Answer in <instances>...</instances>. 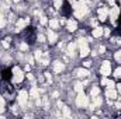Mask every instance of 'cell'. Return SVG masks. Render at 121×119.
<instances>
[{"label":"cell","instance_id":"obj_1","mask_svg":"<svg viewBox=\"0 0 121 119\" xmlns=\"http://www.w3.org/2000/svg\"><path fill=\"white\" fill-rule=\"evenodd\" d=\"M73 11H75V17L76 18H83V16L87 14L89 7L86 6V1L85 0H79L78 3L73 4Z\"/></svg>","mask_w":121,"mask_h":119},{"label":"cell","instance_id":"obj_2","mask_svg":"<svg viewBox=\"0 0 121 119\" xmlns=\"http://www.w3.org/2000/svg\"><path fill=\"white\" fill-rule=\"evenodd\" d=\"M78 45H79V51H80V56L82 58H86L90 52L89 49V45H87V41L83 39V38H79L78 39Z\"/></svg>","mask_w":121,"mask_h":119},{"label":"cell","instance_id":"obj_3","mask_svg":"<svg viewBox=\"0 0 121 119\" xmlns=\"http://www.w3.org/2000/svg\"><path fill=\"white\" fill-rule=\"evenodd\" d=\"M76 105L79 108H86L89 105V97H86L83 92H79V95L76 97Z\"/></svg>","mask_w":121,"mask_h":119},{"label":"cell","instance_id":"obj_4","mask_svg":"<svg viewBox=\"0 0 121 119\" xmlns=\"http://www.w3.org/2000/svg\"><path fill=\"white\" fill-rule=\"evenodd\" d=\"M24 80V73L21 71L20 67H14L13 69V81L14 83H21Z\"/></svg>","mask_w":121,"mask_h":119},{"label":"cell","instance_id":"obj_5","mask_svg":"<svg viewBox=\"0 0 121 119\" xmlns=\"http://www.w3.org/2000/svg\"><path fill=\"white\" fill-rule=\"evenodd\" d=\"M28 97H30V94H28L27 91H20V92H18V97H17L18 104H20L21 107H26V105H27V101H28Z\"/></svg>","mask_w":121,"mask_h":119},{"label":"cell","instance_id":"obj_6","mask_svg":"<svg viewBox=\"0 0 121 119\" xmlns=\"http://www.w3.org/2000/svg\"><path fill=\"white\" fill-rule=\"evenodd\" d=\"M100 73H101L104 77H107V76L111 73V64H110V62L104 60V62L101 63V67H100Z\"/></svg>","mask_w":121,"mask_h":119},{"label":"cell","instance_id":"obj_7","mask_svg":"<svg viewBox=\"0 0 121 119\" xmlns=\"http://www.w3.org/2000/svg\"><path fill=\"white\" fill-rule=\"evenodd\" d=\"M120 16V8L117 7V6H113V8L108 11V17L111 18V21H113V24H116V18Z\"/></svg>","mask_w":121,"mask_h":119},{"label":"cell","instance_id":"obj_8","mask_svg":"<svg viewBox=\"0 0 121 119\" xmlns=\"http://www.w3.org/2000/svg\"><path fill=\"white\" fill-rule=\"evenodd\" d=\"M28 23H30V18H20V20L16 23V31H17V32L21 31L26 25H28Z\"/></svg>","mask_w":121,"mask_h":119},{"label":"cell","instance_id":"obj_9","mask_svg":"<svg viewBox=\"0 0 121 119\" xmlns=\"http://www.w3.org/2000/svg\"><path fill=\"white\" fill-rule=\"evenodd\" d=\"M107 17H108V8L104 7V6H101V7L99 8V20H100V21H106Z\"/></svg>","mask_w":121,"mask_h":119},{"label":"cell","instance_id":"obj_10","mask_svg":"<svg viewBox=\"0 0 121 119\" xmlns=\"http://www.w3.org/2000/svg\"><path fill=\"white\" fill-rule=\"evenodd\" d=\"M66 28H68L69 32H75L78 30V23L73 21V20H69V21H66Z\"/></svg>","mask_w":121,"mask_h":119},{"label":"cell","instance_id":"obj_11","mask_svg":"<svg viewBox=\"0 0 121 119\" xmlns=\"http://www.w3.org/2000/svg\"><path fill=\"white\" fill-rule=\"evenodd\" d=\"M47 36H48V41H49V44H55V42H56V39H58V35H56V32H54L52 30H48Z\"/></svg>","mask_w":121,"mask_h":119},{"label":"cell","instance_id":"obj_12","mask_svg":"<svg viewBox=\"0 0 121 119\" xmlns=\"http://www.w3.org/2000/svg\"><path fill=\"white\" fill-rule=\"evenodd\" d=\"M106 97H108L110 99H117V97H118V94H117V90H114V88H107V91H106Z\"/></svg>","mask_w":121,"mask_h":119},{"label":"cell","instance_id":"obj_13","mask_svg":"<svg viewBox=\"0 0 121 119\" xmlns=\"http://www.w3.org/2000/svg\"><path fill=\"white\" fill-rule=\"evenodd\" d=\"M75 51H76V44L75 42H70L68 45V55L69 56H75Z\"/></svg>","mask_w":121,"mask_h":119},{"label":"cell","instance_id":"obj_14","mask_svg":"<svg viewBox=\"0 0 121 119\" xmlns=\"http://www.w3.org/2000/svg\"><path fill=\"white\" fill-rule=\"evenodd\" d=\"M63 69H65V64H63V63H60V62H55V63H54V70H55L56 73H60Z\"/></svg>","mask_w":121,"mask_h":119},{"label":"cell","instance_id":"obj_15","mask_svg":"<svg viewBox=\"0 0 121 119\" xmlns=\"http://www.w3.org/2000/svg\"><path fill=\"white\" fill-rule=\"evenodd\" d=\"M76 76H79V77H87L89 76V70L87 69H79L76 71Z\"/></svg>","mask_w":121,"mask_h":119},{"label":"cell","instance_id":"obj_16","mask_svg":"<svg viewBox=\"0 0 121 119\" xmlns=\"http://www.w3.org/2000/svg\"><path fill=\"white\" fill-rule=\"evenodd\" d=\"M93 98H94V101H93V105H91V108L100 107V105H101V102H103V99H101L99 95H96V97H93Z\"/></svg>","mask_w":121,"mask_h":119},{"label":"cell","instance_id":"obj_17","mask_svg":"<svg viewBox=\"0 0 121 119\" xmlns=\"http://www.w3.org/2000/svg\"><path fill=\"white\" fill-rule=\"evenodd\" d=\"M101 35H103V28L96 27V28L93 30V36H94V38H100Z\"/></svg>","mask_w":121,"mask_h":119},{"label":"cell","instance_id":"obj_18","mask_svg":"<svg viewBox=\"0 0 121 119\" xmlns=\"http://www.w3.org/2000/svg\"><path fill=\"white\" fill-rule=\"evenodd\" d=\"M30 97H31V98H34V99L39 97V91H38V88H37V87H32V88H31V91H30Z\"/></svg>","mask_w":121,"mask_h":119},{"label":"cell","instance_id":"obj_19","mask_svg":"<svg viewBox=\"0 0 121 119\" xmlns=\"http://www.w3.org/2000/svg\"><path fill=\"white\" fill-rule=\"evenodd\" d=\"M49 27H51L52 30H56V28L59 27V21L55 20V18H51V20H49Z\"/></svg>","mask_w":121,"mask_h":119},{"label":"cell","instance_id":"obj_20","mask_svg":"<svg viewBox=\"0 0 121 119\" xmlns=\"http://www.w3.org/2000/svg\"><path fill=\"white\" fill-rule=\"evenodd\" d=\"M1 8H3V6H0V28H3L6 25V20H4V16L1 14Z\"/></svg>","mask_w":121,"mask_h":119},{"label":"cell","instance_id":"obj_21","mask_svg":"<svg viewBox=\"0 0 121 119\" xmlns=\"http://www.w3.org/2000/svg\"><path fill=\"white\" fill-rule=\"evenodd\" d=\"M83 88H85V86H83L82 83H76V84H75V91H78V92H83Z\"/></svg>","mask_w":121,"mask_h":119},{"label":"cell","instance_id":"obj_22","mask_svg":"<svg viewBox=\"0 0 121 119\" xmlns=\"http://www.w3.org/2000/svg\"><path fill=\"white\" fill-rule=\"evenodd\" d=\"M60 108L63 109V116H66V118H69V116H70V111H69V108H68V107H65V105H62Z\"/></svg>","mask_w":121,"mask_h":119},{"label":"cell","instance_id":"obj_23","mask_svg":"<svg viewBox=\"0 0 121 119\" xmlns=\"http://www.w3.org/2000/svg\"><path fill=\"white\" fill-rule=\"evenodd\" d=\"M90 94H91V97H96V95H99L100 94V88L99 87H93L90 91Z\"/></svg>","mask_w":121,"mask_h":119},{"label":"cell","instance_id":"obj_24","mask_svg":"<svg viewBox=\"0 0 121 119\" xmlns=\"http://www.w3.org/2000/svg\"><path fill=\"white\" fill-rule=\"evenodd\" d=\"M104 86H107V88H114V86H116V84H114V81H111V80H107V79H106V84H104Z\"/></svg>","mask_w":121,"mask_h":119},{"label":"cell","instance_id":"obj_25","mask_svg":"<svg viewBox=\"0 0 121 119\" xmlns=\"http://www.w3.org/2000/svg\"><path fill=\"white\" fill-rule=\"evenodd\" d=\"M62 6V0H54V7L55 8H60Z\"/></svg>","mask_w":121,"mask_h":119},{"label":"cell","instance_id":"obj_26","mask_svg":"<svg viewBox=\"0 0 121 119\" xmlns=\"http://www.w3.org/2000/svg\"><path fill=\"white\" fill-rule=\"evenodd\" d=\"M41 58H42V52H41V51H35V59L39 60Z\"/></svg>","mask_w":121,"mask_h":119},{"label":"cell","instance_id":"obj_27","mask_svg":"<svg viewBox=\"0 0 121 119\" xmlns=\"http://www.w3.org/2000/svg\"><path fill=\"white\" fill-rule=\"evenodd\" d=\"M114 76H116V77H120V79H121V67H117V69H116Z\"/></svg>","mask_w":121,"mask_h":119},{"label":"cell","instance_id":"obj_28","mask_svg":"<svg viewBox=\"0 0 121 119\" xmlns=\"http://www.w3.org/2000/svg\"><path fill=\"white\" fill-rule=\"evenodd\" d=\"M39 23H41L42 25H45V24L48 23V20H47V17H44V16H41V18H39Z\"/></svg>","mask_w":121,"mask_h":119},{"label":"cell","instance_id":"obj_29","mask_svg":"<svg viewBox=\"0 0 121 119\" xmlns=\"http://www.w3.org/2000/svg\"><path fill=\"white\" fill-rule=\"evenodd\" d=\"M3 46H4V48H9V46H10V38H7V39L3 41Z\"/></svg>","mask_w":121,"mask_h":119},{"label":"cell","instance_id":"obj_30","mask_svg":"<svg viewBox=\"0 0 121 119\" xmlns=\"http://www.w3.org/2000/svg\"><path fill=\"white\" fill-rule=\"evenodd\" d=\"M20 49H21V51H27V49H28V45H27V44H24V42H23V44H21V45H20Z\"/></svg>","mask_w":121,"mask_h":119},{"label":"cell","instance_id":"obj_31","mask_svg":"<svg viewBox=\"0 0 121 119\" xmlns=\"http://www.w3.org/2000/svg\"><path fill=\"white\" fill-rule=\"evenodd\" d=\"M3 109H4V99L0 97V112H1Z\"/></svg>","mask_w":121,"mask_h":119},{"label":"cell","instance_id":"obj_32","mask_svg":"<svg viewBox=\"0 0 121 119\" xmlns=\"http://www.w3.org/2000/svg\"><path fill=\"white\" fill-rule=\"evenodd\" d=\"M114 58H116V60H121V51H118V52L114 55Z\"/></svg>","mask_w":121,"mask_h":119},{"label":"cell","instance_id":"obj_33","mask_svg":"<svg viewBox=\"0 0 121 119\" xmlns=\"http://www.w3.org/2000/svg\"><path fill=\"white\" fill-rule=\"evenodd\" d=\"M103 35H106V36H108V35H110V30H108V28H106V30L103 28Z\"/></svg>","mask_w":121,"mask_h":119},{"label":"cell","instance_id":"obj_34","mask_svg":"<svg viewBox=\"0 0 121 119\" xmlns=\"http://www.w3.org/2000/svg\"><path fill=\"white\" fill-rule=\"evenodd\" d=\"M38 41L39 42H45V36L44 35H38Z\"/></svg>","mask_w":121,"mask_h":119},{"label":"cell","instance_id":"obj_35","mask_svg":"<svg viewBox=\"0 0 121 119\" xmlns=\"http://www.w3.org/2000/svg\"><path fill=\"white\" fill-rule=\"evenodd\" d=\"M45 77H47V80H48L49 83L52 81V77H51V74H49V73H45Z\"/></svg>","mask_w":121,"mask_h":119},{"label":"cell","instance_id":"obj_36","mask_svg":"<svg viewBox=\"0 0 121 119\" xmlns=\"http://www.w3.org/2000/svg\"><path fill=\"white\" fill-rule=\"evenodd\" d=\"M116 108H117V109H121V101H117V102H116Z\"/></svg>","mask_w":121,"mask_h":119},{"label":"cell","instance_id":"obj_37","mask_svg":"<svg viewBox=\"0 0 121 119\" xmlns=\"http://www.w3.org/2000/svg\"><path fill=\"white\" fill-rule=\"evenodd\" d=\"M113 42H116V44H121V39H120V38H114V39H113Z\"/></svg>","mask_w":121,"mask_h":119},{"label":"cell","instance_id":"obj_38","mask_svg":"<svg viewBox=\"0 0 121 119\" xmlns=\"http://www.w3.org/2000/svg\"><path fill=\"white\" fill-rule=\"evenodd\" d=\"M42 104H44L45 107H48V98H44V101H42Z\"/></svg>","mask_w":121,"mask_h":119},{"label":"cell","instance_id":"obj_39","mask_svg":"<svg viewBox=\"0 0 121 119\" xmlns=\"http://www.w3.org/2000/svg\"><path fill=\"white\" fill-rule=\"evenodd\" d=\"M27 77L30 79L31 81H34V76H32V74H27Z\"/></svg>","mask_w":121,"mask_h":119},{"label":"cell","instance_id":"obj_40","mask_svg":"<svg viewBox=\"0 0 121 119\" xmlns=\"http://www.w3.org/2000/svg\"><path fill=\"white\" fill-rule=\"evenodd\" d=\"M104 51H106V48L104 46H100V53H104Z\"/></svg>","mask_w":121,"mask_h":119},{"label":"cell","instance_id":"obj_41","mask_svg":"<svg viewBox=\"0 0 121 119\" xmlns=\"http://www.w3.org/2000/svg\"><path fill=\"white\" fill-rule=\"evenodd\" d=\"M117 91L121 94V84H117Z\"/></svg>","mask_w":121,"mask_h":119},{"label":"cell","instance_id":"obj_42","mask_svg":"<svg viewBox=\"0 0 121 119\" xmlns=\"http://www.w3.org/2000/svg\"><path fill=\"white\" fill-rule=\"evenodd\" d=\"M90 66V62H85V67H89Z\"/></svg>","mask_w":121,"mask_h":119},{"label":"cell","instance_id":"obj_43","mask_svg":"<svg viewBox=\"0 0 121 119\" xmlns=\"http://www.w3.org/2000/svg\"><path fill=\"white\" fill-rule=\"evenodd\" d=\"M62 24H66V21H65V20H60V21H59V25H62Z\"/></svg>","mask_w":121,"mask_h":119},{"label":"cell","instance_id":"obj_44","mask_svg":"<svg viewBox=\"0 0 121 119\" xmlns=\"http://www.w3.org/2000/svg\"><path fill=\"white\" fill-rule=\"evenodd\" d=\"M108 3H110L111 6H116V4H114V0H108Z\"/></svg>","mask_w":121,"mask_h":119},{"label":"cell","instance_id":"obj_45","mask_svg":"<svg viewBox=\"0 0 121 119\" xmlns=\"http://www.w3.org/2000/svg\"><path fill=\"white\" fill-rule=\"evenodd\" d=\"M120 101H121V95H120Z\"/></svg>","mask_w":121,"mask_h":119}]
</instances>
